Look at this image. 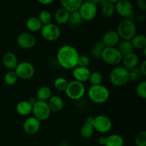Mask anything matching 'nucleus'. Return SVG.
Listing matches in <instances>:
<instances>
[{
	"label": "nucleus",
	"instance_id": "obj_1",
	"mask_svg": "<svg viewBox=\"0 0 146 146\" xmlns=\"http://www.w3.org/2000/svg\"><path fill=\"white\" fill-rule=\"evenodd\" d=\"M79 56L75 47L71 45H64L57 51L56 58L61 67L66 69H74L78 65Z\"/></svg>",
	"mask_w": 146,
	"mask_h": 146
},
{
	"label": "nucleus",
	"instance_id": "obj_2",
	"mask_svg": "<svg viewBox=\"0 0 146 146\" xmlns=\"http://www.w3.org/2000/svg\"><path fill=\"white\" fill-rule=\"evenodd\" d=\"M116 32L120 38L125 41H131L137 34L136 25L131 19H124L118 23Z\"/></svg>",
	"mask_w": 146,
	"mask_h": 146
},
{
	"label": "nucleus",
	"instance_id": "obj_3",
	"mask_svg": "<svg viewBox=\"0 0 146 146\" xmlns=\"http://www.w3.org/2000/svg\"><path fill=\"white\" fill-rule=\"evenodd\" d=\"M88 96L90 100L96 104H104L106 102L110 97L109 90L105 86H91L88 91Z\"/></svg>",
	"mask_w": 146,
	"mask_h": 146
},
{
	"label": "nucleus",
	"instance_id": "obj_4",
	"mask_svg": "<svg viewBox=\"0 0 146 146\" xmlns=\"http://www.w3.org/2000/svg\"><path fill=\"white\" fill-rule=\"evenodd\" d=\"M111 82L116 86H123L129 81L128 70L123 66H116L111 70L109 74Z\"/></svg>",
	"mask_w": 146,
	"mask_h": 146
},
{
	"label": "nucleus",
	"instance_id": "obj_5",
	"mask_svg": "<svg viewBox=\"0 0 146 146\" xmlns=\"http://www.w3.org/2000/svg\"><path fill=\"white\" fill-rule=\"evenodd\" d=\"M101 58L106 64L114 66L122 61L123 55L116 47H105Z\"/></svg>",
	"mask_w": 146,
	"mask_h": 146
},
{
	"label": "nucleus",
	"instance_id": "obj_6",
	"mask_svg": "<svg viewBox=\"0 0 146 146\" xmlns=\"http://www.w3.org/2000/svg\"><path fill=\"white\" fill-rule=\"evenodd\" d=\"M65 92L70 99L75 100V101L79 100L84 96L86 93L85 86L83 83L74 80L71 82H68Z\"/></svg>",
	"mask_w": 146,
	"mask_h": 146
},
{
	"label": "nucleus",
	"instance_id": "obj_7",
	"mask_svg": "<svg viewBox=\"0 0 146 146\" xmlns=\"http://www.w3.org/2000/svg\"><path fill=\"white\" fill-rule=\"evenodd\" d=\"M78 11L79 12L83 21H91L96 16L98 7L92 1H82Z\"/></svg>",
	"mask_w": 146,
	"mask_h": 146
},
{
	"label": "nucleus",
	"instance_id": "obj_8",
	"mask_svg": "<svg viewBox=\"0 0 146 146\" xmlns=\"http://www.w3.org/2000/svg\"><path fill=\"white\" fill-rule=\"evenodd\" d=\"M41 34L43 38L46 41H54L61 36V29L57 24L49 23L42 26Z\"/></svg>",
	"mask_w": 146,
	"mask_h": 146
},
{
	"label": "nucleus",
	"instance_id": "obj_9",
	"mask_svg": "<svg viewBox=\"0 0 146 146\" xmlns=\"http://www.w3.org/2000/svg\"><path fill=\"white\" fill-rule=\"evenodd\" d=\"M51 110L46 101H37L32 107L34 116L40 121L48 119L51 115Z\"/></svg>",
	"mask_w": 146,
	"mask_h": 146
},
{
	"label": "nucleus",
	"instance_id": "obj_10",
	"mask_svg": "<svg viewBox=\"0 0 146 146\" xmlns=\"http://www.w3.org/2000/svg\"><path fill=\"white\" fill-rule=\"evenodd\" d=\"M18 78L21 79H29L35 73V68L33 64L29 61H22L19 63L14 69Z\"/></svg>",
	"mask_w": 146,
	"mask_h": 146
},
{
	"label": "nucleus",
	"instance_id": "obj_11",
	"mask_svg": "<svg viewBox=\"0 0 146 146\" xmlns=\"http://www.w3.org/2000/svg\"><path fill=\"white\" fill-rule=\"evenodd\" d=\"M93 126L94 131L101 133H106L112 128V121L106 115H100L94 118Z\"/></svg>",
	"mask_w": 146,
	"mask_h": 146
},
{
	"label": "nucleus",
	"instance_id": "obj_12",
	"mask_svg": "<svg viewBox=\"0 0 146 146\" xmlns=\"http://www.w3.org/2000/svg\"><path fill=\"white\" fill-rule=\"evenodd\" d=\"M114 5L115 11L121 17L129 19L133 13V6L128 0H119Z\"/></svg>",
	"mask_w": 146,
	"mask_h": 146
},
{
	"label": "nucleus",
	"instance_id": "obj_13",
	"mask_svg": "<svg viewBox=\"0 0 146 146\" xmlns=\"http://www.w3.org/2000/svg\"><path fill=\"white\" fill-rule=\"evenodd\" d=\"M17 43L19 46L24 49L31 48L35 46L36 39L32 34L29 32H23L19 34L17 38Z\"/></svg>",
	"mask_w": 146,
	"mask_h": 146
},
{
	"label": "nucleus",
	"instance_id": "obj_14",
	"mask_svg": "<svg viewBox=\"0 0 146 146\" xmlns=\"http://www.w3.org/2000/svg\"><path fill=\"white\" fill-rule=\"evenodd\" d=\"M41 127V121H38L34 116L27 118L23 124V129L26 133L29 135H34L36 133Z\"/></svg>",
	"mask_w": 146,
	"mask_h": 146
},
{
	"label": "nucleus",
	"instance_id": "obj_15",
	"mask_svg": "<svg viewBox=\"0 0 146 146\" xmlns=\"http://www.w3.org/2000/svg\"><path fill=\"white\" fill-rule=\"evenodd\" d=\"M120 37L115 30H109L104 34L102 42L106 47H115L120 42Z\"/></svg>",
	"mask_w": 146,
	"mask_h": 146
},
{
	"label": "nucleus",
	"instance_id": "obj_16",
	"mask_svg": "<svg viewBox=\"0 0 146 146\" xmlns=\"http://www.w3.org/2000/svg\"><path fill=\"white\" fill-rule=\"evenodd\" d=\"M121 62H123V66L129 71V70L138 67V64H139V57L136 53L133 51L130 54L123 56Z\"/></svg>",
	"mask_w": 146,
	"mask_h": 146
},
{
	"label": "nucleus",
	"instance_id": "obj_17",
	"mask_svg": "<svg viewBox=\"0 0 146 146\" xmlns=\"http://www.w3.org/2000/svg\"><path fill=\"white\" fill-rule=\"evenodd\" d=\"M91 71L88 67L76 66L73 69V76L75 78V81L78 82L84 83L88 81Z\"/></svg>",
	"mask_w": 146,
	"mask_h": 146
},
{
	"label": "nucleus",
	"instance_id": "obj_18",
	"mask_svg": "<svg viewBox=\"0 0 146 146\" xmlns=\"http://www.w3.org/2000/svg\"><path fill=\"white\" fill-rule=\"evenodd\" d=\"M2 63L3 65L9 71H13L15 69L19 64L17 55L11 51H8L4 54L2 57Z\"/></svg>",
	"mask_w": 146,
	"mask_h": 146
},
{
	"label": "nucleus",
	"instance_id": "obj_19",
	"mask_svg": "<svg viewBox=\"0 0 146 146\" xmlns=\"http://www.w3.org/2000/svg\"><path fill=\"white\" fill-rule=\"evenodd\" d=\"M48 107H49L51 111L54 112H58L61 111L64 108V102L62 98L59 96H51L49 99L46 101Z\"/></svg>",
	"mask_w": 146,
	"mask_h": 146
},
{
	"label": "nucleus",
	"instance_id": "obj_20",
	"mask_svg": "<svg viewBox=\"0 0 146 146\" xmlns=\"http://www.w3.org/2000/svg\"><path fill=\"white\" fill-rule=\"evenodd\" d=\"M70 13L65 9L61 7L56 10L54 15L55 21L58 25H64V24L68 23V18H69Z\"/></svg>",
	"mask_w": 146,
	"mask_h": 146
},
{
	"label": "nucleus",
	"instance_id": "obj_21",
	"mask_svg": "<svg viewBox=\"0 0 146 146\" xmlns=\"http://www.w3.org/2000/svg\"><path fill=\"white\" fill-rule=\"evenodd\" d=\"M32 107L28 101H21L17 104L16 111L19 115L26 116L32 113Z\"/></svg>",
	"mask_w": 146,
	"mask_h": 146
},
{
	"label": "nucleus",
	"instance_id": "obj_22",
	"mask_svg": "<svg viewBox=\"0 0 146 146\" xmlns=\"http://www.w3.org/2000/svg\"><path fill=\"white\" fill-rule=\"evenodd\" d=\"M61 4L63 8L69 13L78 11L80 6L82 4L81 0H61Z\"/></svg>",
	"mask_w": 146,
	"mask_h": 146
},
{
	"label": "nucleus",
	"instance_id": "obj_23",
	"mask_svg": "<svg viewBox=\"0 0 146 146\" xmlns=\"http://www.w3.org/2000/svg\"><path fill=\"white\" fill-rule=\"evenodd\" d=\"M42 24L37 17H31L26 21V27L31 32L41 31Z\"/></svg>",
	"mask_w": 146,
	"mask_h": 146
},
{
	"label": "nucleus",
	"instance_id": "obj_24",
	"mask_svg": "<svg viewBox=\"0 0 146 146\" xmlns=\"http://www.w3.org/2000/svg\"><path fill=\"white\" fill-rule=\"evenodd\" d=\"M99 3L101 4V12L104 17H111L115 13V5L108 0H104V1H99Z\"/></svg>",
	"mask_w": 146,
	"mask_h": 146
},
{
	"label": "nucleus",
	"instance_id": "obj_25",
	"mask_svg": "<svg viewBox=\"0 0 146 146\" xmlns=\"http://www.w3.org/2000/svg\"><path fill=\"white\" fill-rule=\"evenodd\" d=\"M124 139L119 134H111L106 138L105 146H123Z\"/></svg>",
	"mask_w": 146,
	"mask_h": 146
},
{
	"label": "nucleus",
	"instance_id": "obj_26",
	"mask_svg": "<svg viewBox=\"0 0 146 146\" xmlns=\"http://www.w3.org/2000/svg\"><path fill=\"white\" fill-rule=\"evenodd\" d=\"M51 89L48 86H43L38 88L36 94V98L38 101H46V102L50 97L51 96Z\"/></svg>",
	"mask_w": 146,
	"mask_h": 146
},
{
	"label": "nucleus",
	"instance_id": "obj_27",
	"mask_svg": "<svg viewBox=\"0 0 146 146\" xmlns=\"http://www.w3.org/2000/svg\"><path fill=\"white\" fill-rule=\"evenodd\" d=\"M133 48L138 49H145L146 48V37L143 34H136L131 40Z\"/></svg>",
	"mask_w": 146,
	"mask_h": 146
},
{
	"label": "nucleus",
	"instance_id": "obj_28",
	"mask_svg": "<svg viewBox=\"0 0 146 146\" xmlns=\"http://www.w3.org/2000/svg\"><path fill=\"white\" fill-rule=\"evenodd\" d=\"M133 46L132 45V43L131 41H125V40H123L121 42L118 44V49L122 54L123 56L126 54H130V53L133 52Z\"/></svg>",
	"mask_w": 146,
	"mask_h": 146
},
{
	"label": "nucleus",
	"instance_id": "obj_29",
	"mask_svg": "<svg viewBox=\"0 0 146 146\" xmlns=\"http://www.w3.org/2000/svg\"><path fill=\"white\" fill-rule=\"evenodd\" d=\"M94 132V128L93 123L85 121L84 125L81 128V135L84 138H90L93 135Z\"/></svg>",
	"mask_w": 146,
	"mask_h": 146
},
{
	"label": "nucleus",
	"instance_id": "obj_30",
	"mask_svg": "<svg viewBox=\"0 0 146 146\" xmlns=\"http://www.w3.org/2000/svg\"><path fill=\"white\" fill-rule=\"evenodd\" d=\"M82 18H81V15H80L79 12L78 11L70 13L68 23L71 27H78V26H79L82 23Z\"/></svg>",
	"mask_w": 146,
	"mask_h": 146
},
{
	"label": "nucleus",
	"instance_id": "obj_31",
	"mask_svg": "<svg viewBox=\"0 0 146 146\" xmlns=\"http://www.w3.org/2000/svg\"><path fill=\"white\" fill-rule=\"evenodd\" d=\"M128 72H129V81H133V82L140 81L143 78L144 75L140 70L139 67H136V68L129 70Z\"/></svg>",
	"mask_w": 146,
	"mask_h": 146
},
{
	"label": "nucleus",
	"instance_id": "obj_32",
	"mask_svg": "<svg viewBox=\"0 0 146 146\" xmlns=\"http://www.w3.org/2000/svg\"><path fill=\"white\" fill-rule=\"evenodd\" d=\"M105 46L103 44L101 41H97L93 46L92 49H91V55L93 57L96 58H99L101 57V54H102L103 51L105 48Z\"/></svg>",
	"mask_w": 146,
	"mask_h": 146
},
{
	"label": "nucleus",
	"instance_id": "obj_33",
	"mask_svg": "<svg viewBox=\"0 0 146 146\" xmlns=\"http://www.w3.org/2000/svg\"><path fill=\"white\" fill-rule=\"evenodd\" d=\"M68 84V81L66 78H64V77H58L54 80V86L55 88L59 91H65Z\"/></svg>",
	"mask_w": 146,
	"mask_h": 146
},
{
	"label": "nucleus",
	"instance_id": "obj_34",
	"mask_svg": "<svg viewBox=\"0 0 146 146\" xmlns=\"http://www.w3.org/2000/svg\"><path fill=\"white\" fill-rule=\"evenodd\" d=\"M88 81L91 83V86L100 85L103 81V76L99 71H93L91 72Z\"/></svg>",
	"mask_w": 146,
	"mask_h": 146
},
{
	"label": "nucleus",
	"instance_id": "obj_35",
	"mask_svg": "<svg viewBox=\"0 0 146 146\" xmlns=\"http://www.w3.org/2000/svg\"><path fill=\"white\" fill-rule=\"evenodd\" d=\"M38 18L41 22L42 25H45V24H48L51 23L52 16H51V12L49 11L46 9H44L40 11V13L38 14Z\"/></svg>",
	"mask_w": 146,
	"mask_h": 146
},
{
	"label": "nucleus",
	"instance_id": "obj_36",
	"mask_svg": "<svg viewBox=\"0 0 146 146\" xmlns=\"http://www.w3.org/2000/svg\"><path fill=\"white\" fill-rule=\"evenodd\" d=\"M4 80L6 84L9 86H11L14 85V84H15L17 83V80H18V76L16 74L14 70H13V71H9L4 75Z\"/></svg>",
	"mask_w": 146,
	"mask_h": 146
},
{
	"label": "nucleus",
	"instance_id": "obj_37",
	"mask_svg": "<svg viewBox=\"0 0 146 146\" xmlns=\"http://www.w3.org/2000/svg\"><path fill=\"white\" fill-rule=\"evenodd\" d=\"M136 94L143 99L146 98V81H141L136 86Z\"/></svg>",
	"mask_w": 146,
	"mask_h": 146
},
{
	"label": "nucleus",
	"instance_id": "obj_38",
	"mask_svg": "<svg viewBox=\"0 0 146 146\" xmlns=\"http://www.w3.org/2000/svg\"><path fill=\"white\" fill-rule=\"evenodd\" d=\"M135 143L136 146H146L145 131H141L137 134L135 138Z\"/></svg>",
	"mask_w": 146,
	"mask_h": 146
},
{
	"label": "nucleus",
	"instance_id": "obj_39",
	"mask_svg": "<svg viewBox=\"0 0 146 146\" xmlns=\"http://www.w3.org/2000/svg\"><path fill=\"white\" fill-rule=\"evenodd\" d=\"M90 64V59L88 56L86 55H80L78 60V65L77 66L88 67Z\"/></svg>",
	"mask_w": 146,
	"mask_h": 146
},
{
	"label": "nucleus",
	"instance_id": "obj_40",
	"mask_svg": "<svg viewBox=\"0 0 146 146\" xmlns=\"http://www.w3.org/2000/svg\"><path fill=\"white\" fill-rule=\"evenodd\" d=\"M138 8L141 11H145L146 9V1L145 0H138L137 2Z\"/></svg>",
	"mask_w": 146,
	"mask_h": 146
},
{
	"label": "nucleus",
	"instance_id": "obj_41",
	"mask_svg": "<svg viewBox=\"0 0 146 146\" xmlns=\"http://www.w3.org/2000/svg\"><path fill=\"white\" fill-rule=\"evenodd\" d=\"M139 68L144 76L146 75V61L145 60H144V61L141 63Z\"/></svg>",
	"mask_w": 146,
	"mask_h": 146
},
{
	"label": "nucleus",
	"instance_id": "obj_42",
	"mask_svg": "<svg viewBox=\"0 0 146 146\" xmlns=\"http://www.w3.org/2000/svg\"><path fill=\"white\" fill-rule=\"evenodd\" d=\"M106 141V137H101L98 140V144L101 145H105Z\"/></svg>",
	"mask_w": 146,
	"mask_h": 146
},
{
	"label": "nucleus",
	"instance_id": "obj_43",
	"mask_svg": "<svg viewBox=\"0 0 146 146\" xmlns=\"http://www.w3.org/2000/svg\"><path fill=\"white\" fill-rule=\"evenodd\" d=\"M37 101H38V100H37L36 97H31V98L28 100L29 103L32 106L37 102Z\"/></svg>",
	"mask_w": 146,
	"mask_h": 146
},
{
	"label": "nucleus",
	"instance_id": "obj_44",
	"mask_svg": "<svg viewBox=\"0 0 146 146\" xmlns=\"http://www.w3.org/2000/svg\"><path fill=\"white\" fill-rule=\"evenodd\" d=\"M38 1L42 4H50L54 2L53 0H38Z\"/></svg>",
	"mask_w": 146,
	"mask_h": 146
},
{
	"label": "nucleus",
	"instance_id": "obj_45",
	"mask_svg": "<svg viewBox=\"0 0 146 146\" xmlns=\"http://www.w3.org/2000/svg\"><path fill=\"white\" fill-rule=\"evenodd\" d=\"M59 146H69V143H68V141H61V143H60Z\"/></svg>",
	"mask_w": 146,
	"mask_h": 146
}]
</instances>
